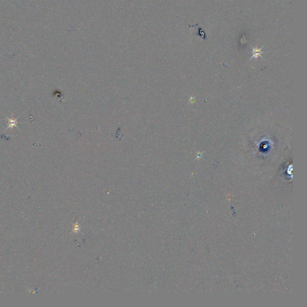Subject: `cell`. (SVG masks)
Wrapping results in <instances>:
<instances>
[{
	"mask_svg": "<svg viewBox=\"0 0 307 307\" xmlns=\"http://www.w3.org/2000/svg\"><path fill=\"white\" fill-rule=\"evenodd\" d=\"M252 49H253V56L252 57V58H251V60L252 58H258L259 57H262V55L261 54L262 53H263V52H262L261 50L262 49V48H260V49H255V48H252Z\"/></svg>",
	"mask_w": 307,
	"mask_h": 307,
	"instance_id": "6da1fadb",
	"label": "cell"
}]
</instances>
